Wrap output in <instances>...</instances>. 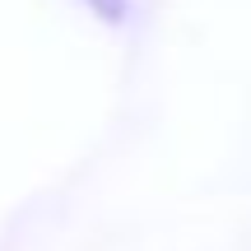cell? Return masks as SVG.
<instances>
[{
	"label": "cell",
	"mask_w": 251,
	"mask_h": 251,
	"mask_svg": "<svg viewBox=\"0 0 251 251\" xmlns=\"http://www.w3.org/2000/svg\"><path fill=\"white\" fill-rule=\"evenodd\" d=\"M89 5L98 9L102 19H121V14H126V0H89Z\"/></svg>",
	"instance_id": "obj_1"
}]
</instances>
